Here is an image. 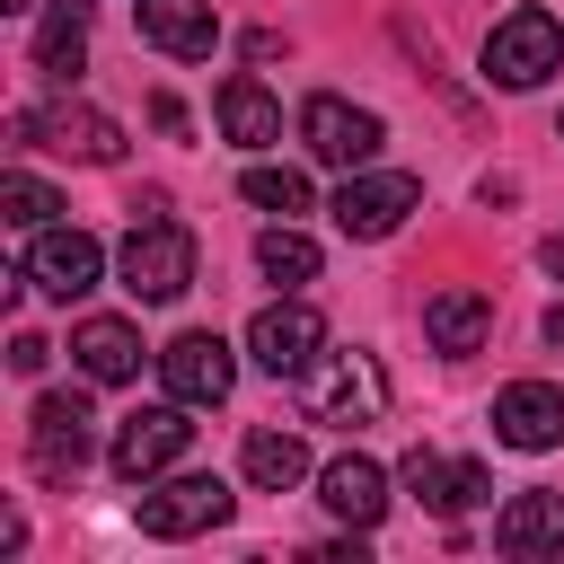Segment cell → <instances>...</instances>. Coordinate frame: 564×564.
<instances>
[{
    "mask_svg": "<svg viewBox=\"0 0 564 564\" xmlns=\"http://www.w3.org/2000/svg\"><path fill=\"white\" fill-rule=\"evenodd\" d=\"M546 344H564V300H555V308H546Z\"/></svg>",
    "mask_w": 564,
    "mask_h": 564,
    "instance_id": "28",
    "label": "cell"
},
{
    "mask_svg": "<svg viewBox=\"0 0 564 564\" xmlns=\"http://www.w3.org/2000/svg\"><path fill=\"white\" fill-rule=\"evenodd\" d=\"M159 379H167V397H185V405H220L229 379H238V352L194 326V335H176V344L159 352Z\"/></svg>",
    "mask_w": 564,
    "mask_h": 564,
    "instance_id": "12",
    "label": "cell"
},
{
    "mask_svg": "<svg viewBox=\"0 0 564 564\" xmlns=\"http://www.w3.org/2000/svg\"><path fill=\"white\" fill-rule=\"evenodd\" d=\"M97 273H106V247L88 229H26L18 282H35L44 300H79V291H97Z\"/></svg>",
    "mask_w": 564,
    "mask_h": 564,
    "instance_id": "9",
    "label": "cell"
},
{
    "mask_svg": "<svg viewBox=\"0 0 564 564\" xmlns=\"http://www.w3.org/2000/svg\"><path fill=\"white\" fill-rule=\"evenodd\" d=\"M405 494H423V502L449 520V511H476V502L494 494V476H485L476 458H441V449H414V458H405Z\"/></svg>",
    "mask_w": 564,
    "mask_h": 564,
    "instance_id": "17",
    "label": "cell"
},
{
    "mask_svg": "<svg viewBox=\"0 0 564 564\" xmlns=\"http://www.w3.org/2000/svg\"><path fill=\"white\" fill-rule=\"evenodd\" d=\"M555 70H564V26H555L546 9L494 18V35H485V79H494V88H538V79H555Z\"/></svg>",
    "mask_w": 564,
    "mask_h": 564,
    "instance_id": "2",
    "label": "cell"
},
{
    "mask_svg": "<svg viewBox=\"0 0 564 564\" xmlns=\"http://www.w3.org/2000/svg\"><path fill=\"white\" fill-rule=\"evenodd\" d=\"M300 141H308V159H317V167H344V176H352V167H370V159H379L388 123H379L370 106H352V97H326V88H317V97L300 106Z\"/></svg>",
    "mask_w": 564,
    "mask_h": 564,
    "instance_id": "6",
    "label": "cell"
},
{
    "mask_svg": "<svg viewBox=\"0 0 564 564\" xmlns=\"http://www.w3.org/2000/svg\"><path fill=\"white\" fill-rule=\"evenodd\" d=\"M220 132L238 141V150H264V141H282V106L264 97V79H220Z\"/></svg>",
    "mask_w": 564,
    "mask_h": 564,
    "instance_id": "22",
    "label": "cell"
},
{
    "mask_svg": "<svg viewBox=\"0 0 564 564\" xmlns=\"http://www.w3.org/2000/svg\"><path fill=\"white\" fill-rule=\"evenodd\" d=\"M70 352H79V370L106 379V388L141 379V335H132L123 317H79V326H70Z\"/></svg>",
    "mask_w": 564,
    "mask_h": 564,
    "instance_id": "19",
    "label": "cell"
},
{
    "mask_svg": "<svg viewBox=\"0 0 564 564\" xmlns=\"http://www.w3.org/2000/svg\"><path fill=\"white\" fill-rule=\"evenodd\" d=\"M238 467H247V485H256V494H291V485L308 476V449H300V432L256 423V432H247V449H238Z\"/></svg>",
    "mask_w": 564,
    "mask_h": 564,
    "instance_id": "20",
    "label": "cell"
},
{
    "mask_svg": "<svg viewBox=\"0 0 564 564\" xmlns=\"http://www.w3.org/2000/svg\"><path fill=\"white\" fill-rule=\"evenodd\" d=\"M35 70L44 79H79L88 70V0H53V18L35 26Z\"/></svg>",
    "mask_w": 564,
    "mask_h": 564,
    "instance_id": "21",
    "label": "cell"
},
{
    "mask_svg": "<svg viewBox=\"0 0 564 564\" xmlns=\"http://www.w3.org/2000/svg\"><path fill=\"white\" fill-rule=\"evenodd\" d=\"M423 335H432V352L467 361V352H485V335H494V300L467 291V282H449V291L423 300Z\"/></svg>",
    "mask_w": 564,
    "mask_h": 564,
    "instance_id": "16",
    "label": "cell"
},
{
    "mask_svg": "<svg viewBox=\"0 0 564 564\" xmlns=\"http://www.w3.org/2000/svg\"><path fill=\"white\" fill-rule=\"evenodd\" d=\"M53 212H62V194H53L44 176H26V167L0 176V220H9V229H53Z\"/></svg>",
    "mask_w": 564,
    "mask_h": 564,
    "instance_id": "24",
    "label": "cell"
},
{
    "mask_svg": "<svg viewBox=\"0 0 564 564\" xmlns=\"http://www.w3.org/2000/svg\"><path fill=\"white\" fill-rule=\"evenodd\" d=\"M194 405L185 397H167V405H141V414H123V432H115V476L123 485H150V476H167L176 458H185V441H194V423H185Z\"/></svg>",
    "mask_w": 564,
    "mask_h": 564,
    "instance_id": "8",
    "label": "cell"
},
{
    "mask_svg": "<svg viewBox=\"0 0 564 564\" xmlns=\"http://www.w3.org/2000/svg\"><path fill=\"white\" fill-rule=\"evenodd\" d=\"M247 352H256V370H273V379H308L317 352H326V317H317L308 300H273V308L247 326Z\"/></svg>",
    "mask_w": 564,
    "mask_h": 564,
    "instance_id": "10",
    "label": "cell"
},
{
    "mask_svg": "<svg viewBox=\"0 0 564 564\" xmlns=\"http://www.w3.org/2000/svg\"><path fill=\"white\" fill-rule=\"evenodd\" d=\"M308 414L335 423V432L379 423V414H388V370H379V352H326V361L308 370Z\"/></svg>",
    "mask_w": 564,
    "mask_h": 564,
    "instance_id": "3",
    "label": "cell"
},
{
    "mask_svg": "<svg viewBox=\"0 0 564 564\" xmlns=\"http://www.w3.org/2000/svg\"><path fill=\"white\" fill-rule=\"evenodd\" d=\"M141 44H159L167 62H203L220 44V9L212 0H141Z\"/></svg>",
    "mask_w": 564,
    "mask_h": 564,
    "instance_id": "15",
    "label": "cell"
},
{
    "mask_svg": "<svg viewBox=\"0 0 564 564\" xmlns=\"http://www.w3.org/2000/svg\"><path fill=\"white\" fill-rule=\"evenodd\" d=\"M256 212H282V220H300L308 212V176L300 167H247V185H238Z\"/></svg>",
    "mask_w": 564,
    "mask_h": 564,
    "instance_id": "25",
    "label": "cell"
},
{
    "mask_svg": "<svg viewBox=\"0 0 564 564\" xmlns=\"http://www.w3.org/2000/svg\"><path fill=\"white\" fill-rule=\"evenodd\" d=\"M0 9H26V0H0Z\"/></svg>",
    "mask_w": 564,
    "mask_h": 564,
    "instance_id": "29",
    "label": "cell"
},
{
    "mask_svg": "<svg viewBox=\"0 0 564 564\" xmlns=\"http://www.w3.org/2000/svg\"><path fill=\"white\" fill-rule=\"evenodd\" d=\"M26 458H35V476H44V485H70V476L97 458V414H88V397H79V388H53V397H35Z\"/></svg>",
    "mask_w": 564,
    "mask_h": 564,
    "instance_id": "4",
    "label": "cell"
},
{
    "mask_svg": "<svg viewBox=\"0 0 564 564\" xmlns=\"http://www.w3.org/2000/svg\"><path fill=\"white\" fill-rule=\"evenodd\" d=\"M256 273H264V282H282V291H300V282H317V247L282 220V229H264V238H256Z\"/></svg>",
    "mask_w": 564,
    "mask_h": 564,
    "instance_id": "23",
    "label": "cell"
},
{
    "mask_svg": "<svg viewBox=\"0 0 564 564\" xmlns=\"http://www.w3.org/2000/svg\"><path fill=\"white\" fill-rule=\"evenodd\" d=\"M18 141H35V150H62V159H88V167L123 159V132H115V115H97V106H26V115H18Z\"/></svg>",
    "mask_w": 564,
    "mask_h": 564,
    "instance_id": "11",
    "label": "cell"
},
{
    "mask_svg": "<svg viewBox=\"0 0 564 564\" xmlns=\"http://www.w3.org/2000/svg\"><path fill=\"white\" fill-rule=\"evenodd\" d=\"M317 502L335 511V520H352V529H370L379 511H388V476H379V458H361V449H344L326 476H317Z\"/></svg>",
    "mask_w": 564,
    "mask_h": 564,
    "instance_id": "18",
    "label": "cell"
},
{
    "mask_svg": "<svg viewBox=\"0 0 564 564\" xmlns=\"http://www.w3.org/2000/svg\"><path fill=\"white\" fill-rule=\"evenodd\" d=\"M494 546L502 555H520V564H546V555H564V494H511L502 502V520H494Z\"/></svg>",
    "mask_w": 564,
    "mask_h": 564,
    "instance_id": "14",
    "label": "cell"
},
{
    "mask_svg": "<svg viewBox=\"0 0 564 564\" xmlns=\"http://www.w3.org/2000/svg\"><path fill=\"white\" fill-rule=\"evenodd\" d=\"M229 502H238V494H229L220 476H167V485L150 476V485L132 494V520H141V538H167V546H176V538L220 529V520H229Z\"/></svg>",
    "mask_w": 564,
    "mask_h": 564,
    "instance_id": "5",
    "label": "cell"
},
{
    "mask_svg": "<svg viewBox=\"0 0 564 564\" xmlns=\"http://www.w3.org/2000/svg\"><path fill=\"white\" fill-rule=\"evenodd\" d=\"M494 441L502 449H555L564 441V388L555 379H511L494 397Z\"/></svg>",
    "mask_w": 564,
    "mask_h": 564,
    "instance_id": "13",
    "label": "cell"
},
{
    "mask_svg": "<svg viewBox=\"0 0 564 564\" xmlns=\"http://www.w3.org/2000/svg\"><path fill=\"white\" fill-rule=\"evenodd\" d=\"M44 361H53V344H44V335H26V326H18V335H9V370H26V379H35V370H44Z\"/></svg>",
    "mask_w": 564,
    "mask_h": 564,
    "instance_id": "26",
    "label": "cell"
},
{
    "mask_svg": "<svg viewBox=\"0 0 564 564\" xmlns=\"http://www.w3.org/2000/svg\"><path fill=\"white\" fill-rule=\"evenodd\" d=\"M538 264H546V273L564 282V238H546V247H538Z\"/></svg>",
    "mask_w": 564,
    "mask_h": 564,
    "instance_id": "27",
    "label": "cell"
},
{
    "mask_svg": "<svg viewBox=\"0 0 564 564\" xmlns=\"http://www.w3.org/2000/svg\"><path fill=\"white\" fill-rule=\"evenodd\" d=\"M423 203V185L405 176V167H352L344 185H335V229L344 238H388V229H405V212Z\"/></svg>",
    "mask_w": 564,
    "mask_h": 564,
    "instance_id": "7",
    "label": "cell"
},
{
    "mask_svg": "<svg viewBox=\"0 0 564 564\" xmlns=\"http://www.w3.org/2000/svg\"><path fill=\"white\" fill-rule=\"evenodd\" d=\"M185 282H194V229L167 220V212H141L132 238H123V291L159 308V300H176Z\"/></svg>",
    "mask_w": 564,
    "mask_h": 564,
    "instance_id": "1",
    "label": "cell"
}]
</instances>
